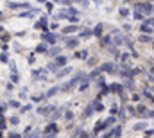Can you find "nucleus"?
<instances>
[{"instance_id":"obj_1","label":"nucleus","mask_w":154,"mask_h":138,"mask_svg":"<svg viewBox=\"0 0 154 138\" xmlns=\"http://www.w3.org/2000/svg\"><path fill=\"white\" fill-rule=\"evenodd\" d=\"M63 65H66V58H65V56H59V58L56 59V65H52L50 68H56V67H63Z\"/></svg>"},{"instance_id":"obj_2","label":"nucleus","mask_w":154,"mask_h":138,"mask_svg":"<svg viewBox=\"0 0 154 138\" xmlns=\"http://www.w3.org/2000/svg\"><path fill=\"white\" fill-rule=\"evenodd\" d=\"M11 9H18V7H29V4H16V2H11L9 4Z\"/></svg>"},{"instance_id":"obj_3","label":"nucleus","mask_w":154,"mask_h":138,"mask_svg":"<svg viewBox=\"0 0 154 138\" xmlns=\"http://www.w3.org/2000/svg\"><path fill=\"white\" fill-rule=\"evenodd\" d=\"M77 27H74V25H70V27H65L63 29V34H68V33H75Z\"/></svg>"},{"instance_id":"obj_4","label":"nucleus","mask_w":154,"mask_h":138,"mask_svg":"<svg viewBox=\"0 0 154 138\" xmlns=\"http://www.w3.org/2000/svg\"><path fill=\"white\" fill-rule=\"evenodd\" d=\"M43 38H45L47 41H50V43H54V41H56V36H54V34H50V33H47V34L43 36Z\"/></svg>"},{"instance_id":"obj_5","label":"nucleus","mask_w":154,"mask_h":138,"mask_svg":"<svg viewBox=\"0 0 154 138\" xmlns=\"http://www.w3.org/2000/svg\"><path fill=\"white\" fill-rule=\"evenodd\" d=\"M140 9H143V11H149V13H151V11H152V5H151V4H140Z\"/></svg>"},{"instance_id":"obj_6","label":"nucleus","mask_w":154,"mask_h":138,"mask_svg":"<svg viewBox=\"0 0 154 138\" xmlns=\"http://www.w3.org/2000/svg\"><path fill=\"white\" fill-rule=\"evenodd\" d=\"M70 72H72V68H65V70H61V72L57 74V77H65V75H68Z\"/></svg>"},{"instance_id":"obj_7","label":"nucleus","mask_w":154,"mask_h":138,"mask_svg":"<svg viewBox=\"0 0 154 138\" xmlns=\"http://www.w3.org/2000/svg\"><path fill=\"white\" fill-rule=\"evenodd\" d=\"M77 43H79L77 39H68V41H66V45H68V47H77Z\"/></svg>"},{"instance_id":"obj_8","label":"nucleus","mask_w":154,"mask_h":138,"mask_svg":"<svg viewBox=\"0 0 154 138\" xmlns=\"http://www.w3.org/2000/svg\"><path fill=\"white\" fill-rule=\"evenodd\" d=\"M50 56H56V54H59V49L57 47H54V49H50V52H48Z\"/></svg>"},{"instance_id":"obj_9","label":"nucleus","mask_w":154,"mask_h":138,"mask_svg":"<svg viewBox=\"0 0 154 138\" xmlns=\"http://www.w3.org/2000/svg\"><path fill=\"white\" fill-rule=\"evenodd\" d=\"M54 93H57V88H50V90H48V93H47V95H48V97H52V95H54Z\"/></svg>"},{"instance_id":"obj_10","label":"nucleus","mask_w":154,"mask_h":138,"mask_svg":"<svg viewBox=\"0 0 154 138\" xmlns=\"http://www.w3.org/2000/svg\"><path fill=\"white\" fill-rule=\"evenodd\" d=\"M145 126H147L145 122H140V124H136V126H134V129H143Z\"/></svg>"},{"instance_id":"obj_11","label":"nucleus","mask_w":154,"mask_h":138,"mask_svg":"<svg viewBox=\"0 0 154 138\" xmlns=\"http://www.w3.org/2000/svg\"><path fill=\"white\" fill-rule=\"evenodd\" d=\"M100 31H102V25H97V29H95V36L100 34Z\"/></svg>"},{"instance_id":"obj_12","label":"nucleus","mask_w":154,"mask_h":138,"mask_svg":"<svg viewBox=\"0 0 154 138\" xmlns=\"http://www.w3.org/2000/svg\"><path fill=\"white\" fill-rule=\"evenodd\" d=\"M38 52H45V45H38V49H36Z\"/></svg>"},{"instance_id":"obj_13","label":"nucleus","mask_w":154,"mask_h":138,"mask_svg":"<svg viewBox=\"0 0 154 138\" xmlns=\"http://www.w3.org/2000/svg\"><path fill=\"white\" fill-rule=\"evenodd\" d=\"M142 31H143V33H151V27H147V25H143V27H142Z\"/></svg>"},{"instance_id":"obj_14","label":"nucleus","mask_w":154,"mask_h":138,"mask_svg":"<svg viewBox=\"0 0 154 138\" xmlns=\"http://www.w3.org/2000/svg\"><path fill=\"white\" fill-rule=\"evenodd\" d=\"M151 135H154V131H151Z\"/></svg>"}]
</instances>
